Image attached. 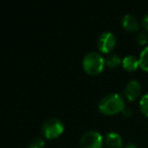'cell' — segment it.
Wrapping results in <instances>:
<instances>
[{"label":"cell","instance_id":"obj_1","mask_svg":"<svg viewBox=\"0 0 148 148\" xmlns=\"http://www.w3.org/2000/svg\"><path fill=\"white\" fill-rule=\"evenodd\" d=\"M99 110L106 116L117 115L125 110V101L119 93H110L99 101Z\"/></svg>","mask_w":148,"mask_h":148},{"label":"cell","instance_id":"obj_2","mask_svg":"<svg viewBox=\"0 0 148 148\" xmlns=\"http://www.w3.org/2000/svg\"><path fill=\"white\" fill-rule=\"evenodd\" d=\"M106 65L105 58L97 52L86 54L82 60V68L88 75H97L103 70Z\"/></svg>","mask_w":148,"mask_h":148},{"label":"cell","instance_id":"obj_3","mask_svg":"<svg viewBox=\"0 0 148 148\" xmlns=\"http://www.w3.org/2000/svg\"><path fill=\"white\" fill-rule=\"evenodd\" d=\"M42 134L47 139H56L64 131V125L59 119L51 118L46 120L42 125Z\"/></svg>","mask_w":148,"mask_h":148},{"label":"cell","instance_id":"obj_4","mask_svg":"<svg viewBox=\"0 0 148 148\" xmlns=\"http://www.w3.org/2000/svg\"><path fill=\"white\" fill-rule=\"evenodd\" d=\"M80 148H103V138L97 131H87L81 136Z\"/></svg>","mask_w":148,"mask_h":148},{"label":"cell","instance_id":"obj_5","mask_svg":"<svg viewBox=\"0 0 148 148\" xmlns=\"http://www.w3.org/2000/svg\"><path fill=\"white\" fill-rule=\"evenodd\" d=\"M117 40L113 33L111 32H105L99 37L97 40V47L101 53L110 54L116 47Z\"/></svg>","mask_w":148,"mask_h":148},{"label":"cell","instance_id":"obj_6","mask_svg":"<svg viewBox=\"0 0 148 148\" xmlns=\"http://www.w3.org/2000/svg\"><path fill=\"white\" fill-rule=\"evenodd\" d=\"M141 93V84L137 80H131L125 86V95L128 101H134L139 97Z\"/></svg>","mask_w":148,"mask_h":148},{"label":"cell","instance_id":"obj_7","mask_svg":"<svg viewBox=\"0 0 148 148\" xmlns=\"http://www.w3.org/2000/svg\"><path fill=\"white\" fill-rule=\"evenodd\" d=\"M122 25L128 32H137L139 29L138 19L132 14H125L122 19Z\"/></svg>","mask_w":148,"mask_h":148},{"label":"cell","instance_id":"obj_8","mask_svg":"<svg viewBox=\"0 0 148 148\" xmlns=\"http://www.w3.org/2000/svg\"><path fill=\"white\" fill-rule=\"evenodd\" d=\"M105 142L109 148H121L123 145V140L120 134L116 132H110L106 135Z\"/></svg>","mask_w":148,"mask_h":148},{"label":"cell","instance_id":"obj_9","mask_svg":"<svg viewBox=\"0 0 148 148\" xmlns=\"http://www.w3.org/2000/svg\"><path fill=\"white\" fill-rule=\"evenodd\" d=\"M122 66H123L124 69L129 72L135 71L138 67H140L139 59H137V58L133 55L126 56L123 59V61H122Z\"/></svg>","mask_w":148,"mask_h":148},{"label":"cell","instance_id":"obj_10","mask_svg":"<svg viewBox=\"0 0 148 148\" xmlns=\"http://www.w3.org/2000/svg\"><path fill=\"white\" fill-rule=\"evenodd\" d=\"M122 61H123V60L120 58V56L118 55V54H109L105 59L106 65L110 68L119 67V66L121 65Z\"/></svg>","mask_w":148,"mask_h":148},{"label":"cell","instance_id":"obj_11","mask_svg":"<svg viewBox=\"0 0 148 148\" xmlns=\"http://www.w3.org/2000/svg\"><path fill=\"white\" fill-rule=\"evenodd\" d=\"M139 65L143 71L148 72V46L142 50L139 57Z\"/></svg>","mask_w":148,"mask_h":148},{"label":"cell","instance_id":"obj_12","mask_svg":"<svg viewBox=\"0 0 148 148\" xmlns=\"http://www.w3.org/2000/svg\"><path fill=\"white\" fill-rule=\"evenodd\" d=\"M139 106H140V110H141L142 113H143L146 117H148V93L144 95L143 97H141Z\"/></svg>","mask_w":148,"mask_h":148},{"label":"cell","instance_id":"obj_13","mask_svg":"<svg viewBox=\"0 0 148 148\" xmlns=\"http://www.w3.org/2000/svg\"><path fill=\"white\" fill-rule=\"evenodd\" d=\"M45 147V140L41 137H36L29 144V148H44Z\"/></svg>","mask_w":148,"mask_h":148},{"label":"cell","instance_id":"obj_14","mask_svg":"<svg viewBox=\"0 0 148 148\" xmlns=\"http://www.w3.org/2000/svg\"><path fill=\"white\" fill-rule=\"evenodd\" d=\"M136 40H137V43L139 45H145L148 41V36L147 34L145 33H139L136 37Z\"/></svg>","mask_w":148,"mask_h":148},{"label":"cell","instance_id":"obj_15","mask_svg":"<svg viewBox=\"0 0 148 148\" xmlns=\"http://www.w3.org/2000/svg\"><path fill=\"white\" fill-rule=\"evenodd\" d=\"M142 25H143L144 29L148 32V14H146L145 16H144L143 21H142Z\"/></svg>","mask_w":148,"mask_h":148},{"label":"cell","instance_id":"obj_16","mask_svg":"<svg viewBox=\"0 0 148 148\" xmlns=\"http://www.w3.org/2000/svg\"><path fill=\"white\" fill-rule=\"evenodd\" d=\"M123 114L126 116V117H129V116H131L132 115V110H130V109H125L123 111Z\"/></svg>","mask_w":148,"mask_h":148},{"label":"cell","instance_id":"obj_17","mask_svg":"<svg viewBox=\"0 0 148 148\" xmlns=\"http://www.w3.org/2000/svg\"><path fill=\"white\" fill-rule=\"evenodd\" d=\"M125 148H137V146H136L134 143H130V144H128Z\"/></svg>","mask_w":148,"mask_h":148}]
</instances>
